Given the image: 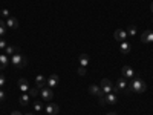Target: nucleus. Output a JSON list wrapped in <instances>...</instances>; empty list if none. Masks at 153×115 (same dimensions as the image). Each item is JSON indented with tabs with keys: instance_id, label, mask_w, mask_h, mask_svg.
<instances>
[{
	"instance_id": "obj_1",
	"label": "nucleus",
	"mask_w": 153,
	"mask_h": 115,
	"mask_svg": "<svg viewBox=\"0 0 153 115\" xmlns=\"http://www.w3.org/2000/svg\"><path fill=\"white\" fill-rule=\"evenodd\" d=\"M147 89V84L144 80L141 78H133L130 83H129V92H133V94H143L146 92Z\"/></svg>"
},
{
	"instance_id": "obj_2",
	"label": "nucleus",
	"mask_w": 153,
	"mask_h": 115,
	"mask_svg": "<svg viewBox=\"0 0 153 115\" xmlns=\"http://www.w3.org/2000/svg\"><path fill=\"white\" fill-rule=\"evenodd\" d=\"M11 63L14 65L16 68H19V69H23L25 66L28 65V58L25 57L23 54H14V55H11Z\"/></svg>"
},
{
	"instance_id": "obj_3",
	"label": "nucleus",
	"mask_w": 153,
	"mask_h": 115,
	"mask_svg": "<svg viewBox=\"0 0 153 115\" xmlns=\"http://www.w3.org/2000/svg\"><path fill=\"white\" fill-rule=\"evenodd\" d=\"M98 98H100V103H101V105H104V106H107V105H115V103L118 101V95H117V94H113V92H110V94H104V95H100Z\"/></svg>"
},
{
	"instance_id": "obj_4",
	"label": "nucleus",
	"mask_w": 153,
	"mask_h": 115,
	"mask_svg": "<svg viewBox=\"0 0 153 115\" xmlns=\"http://www.w3.org/2000/svg\"><path fill=\"white\" fill-rule=\"evenodd\" d=\"M126 87H127V78L121 77V78L117 81V84L113 86V94H120V92H126Z\"/></svg>"
},
{
	"instance_id": "obj_5",
	"label": "nucleus",
	"mask_w": 153,
	"mask_h": 115,
	"mask_svg": "<svg viewBox=\"0 0 153 115\" xmlns=\"http://www.w3.org/2000/svg\"><path fill=\"white\" fill-rule=\"evenodd\" d=\"M40 95H42V98H43V100H46V101H51V100H52V97H54L52 87L46 86V87L40 89Z\"/></svg>"
},
{
	"instance_id": "obj_6",
	"label": "nucleus",
	"mask_w": 153,
	"mask_h": 115,
	"mask_svg": "<svg viewBox=\"0 0 153 115\" xmlns=\"http://www.w3.org/2000/svg\"><path fill=\"white\" fill-rule=\"evenodd\" d=\"M100 87H101V91H103V94H110V92L113 91V84H112V83H110V80H107V78L101 80Z\"/></svg>"
},
{
	"instance_id": "obj_7",
	"label": "nucleus",
	"mask_w": 153,
	"mask_h": 115,
	"mask_svg": "<svg viewBox=\"0 0 153 115\" xmlns=\"http://www.w3.org/2000/svg\"><path fill=\"white\" fill-rule=\"evenodd\" d=\"M126 37H127V31L124 29H117L113 32V38L117 42H126Z\"/></svg>"
},
{
	"instance_id": "obj_8",
	"label": "nucleus",
	"mask_w": 153,
	"mask_h": 115,
	"mask_svg": "<svg viewBox=\"0 0 153 115\" xmlns=\"http://www.w3.org/2000/svg\"><path fill=\"white\" fill-rule=\"evenodd\" d=\"M141 42L143 43H153V31H144L141 34Z\"/></svg>"
},
{
	"instance_id": "obj_9",
	"label": "nucleus",
	"mask_w": 153,
	"mask_h": 115,
	"mask_svg": "<svg viewBox=\"0 0 153 115\" xmlns=\"http://www.w3.org/2000/svg\"><path fill=\"white\" fill-rule=\"evenodd\" d=\"M58 83H60V77H58L57 74H52V75H51L49 78L46 80V84H48L49 87H55Z\"/></svg>"
},
{
	"instance_id": "obj_10",
	"label": "nucleus",
	"mask_w": 153,
	"mask_h": 115,
	"mask_svg": "<svg viewBox=\"0 0 153 115\" xmlns=\"http://www.w3.org/2000/svg\"><path fill=\"white\" fill-rule=\"evenodd\" d=\"M89 94L91 95H95V97H100V95H104L103 91H101V87L98 84H92V86H89Z\"/></svg>"
},
{
	"instance_id": "obj_11",
	"label": "nucleus",
	"mask_w": 153,
	"mask_h": 115,
	"mask_svg": "<svg viewBox=\"0 0 153 115\" xmlns=\"http://www.w3.org/2000/svg\"><path fill=\"white\" fill-rule=\"evenodd\" d=\"M9 63H11V58H9L8 55H5V54H2V55H0V71L6 69Z\"/></svg>"
},
{
	"instance_id": "obj_12",
	"label": "nucleus",
	"mask_w": 153,
	"mask_h": 115,
	"mask_svg": "<svg viewBox=\"0 0 153 115\" xmlns=\"http://www.w3.org/2000/svg\"><path fill=\"white\" fill-rule=\"evenodd\" d=\"M29 101H31V98H29L28 92H22V94H20V97H19V103H20L22 106H28V105H29Z\"/></svg>"
},
{
	"instance_id": "obj_13",
	"label": "nucleus",
	"mask_w": 153,
	"mask_h": 115,
	"mask_svg": "<svg viewBox=\"0 0 153 115\" xmlns=\"http://www.w3.org/2000/svg\"><path fill=\"white\" fill-rule=\"evenodd\" d=\"M19 89L22 92H29V83L26 78H20L19 80Z\"/></svg>"
},
{
	"instance_id": "obj_14",
	"label": "nucleus",
	"mask_w": 153,
	"mask_h": 115,
	"mask_svg": "<svg viewBox=\"0 0 153 115\" xmlns=\"http://www.w3.org/2000/svg\"><path fill=\"white\" fill-rule=\"evenodd\" d=\"M123 77H124V78H133V77H135V71L130 66H124L123 68Z\"/></svg>"
},
{
	"instance_id": "obj_15",
	"label": "nucleus",
	"mask_w": 153,
	"mask_h": 115,
	"mask_svg": "<svg viewBox=\"0 0 153 115\" xmlns=\"http://www.w3.org/2000/svg\"><path fill=\"white\" fill-rule=\"evenodd\" d=\"M45 111L48 112V115H55V114H58V105L51 103V105H48V106L45 108Z\"/></svg>"
},
{
	"instance_id": "obj_16",
	"label": "nucleus",
	"mask_w": 153,
	"mask_h": 115,
	"mask_svg": "<svg viewBox=\"0 0 153 115\" xmlns=\"http://www.w3.org/2000/svg\"><path fill=\"white\" fill-rule=\"evenodd\" d=\"M6 26L11 28V29H17V28H19V20H17L16 17H8V20H6Z\"/></svg>"
},
{
	"instance_id": "obj_17",
	"label": "nucleus",
	"mask_w": 153,
	"mask_h": 115,
	"mask_svg": "<svg viewBox=\"0 0 153 115\" xmlns=\"http://www.w3.org/2000/svg\"><path fill=\"white\" fill-rule=\"evenodd\" d=\"M35 84H37L38 89L46 87V78H45L43 75H37V77H35Z\"/></svg>"
},
{
	"instance_id": "obj_18",
	"label": "nucleus",
	"mask_w": 153,
	"mask_h": 115,
	"mask_svg": "<svg viewBox=\"0 0 153 115\" xmlns=\"http://www.w3.org/2000/svg\"><path fill=\"white\" fill-rule=\"evenodd\" d=\"M120 51H121V54H129L130 51H132V45H130V43H127V42H121V45H120Z\"/></svg>"
},
{
	"instance_id": "obj_19",
	"label": "nucleus",
	"mask_w": 153,
	"mask_h": 115,
	"mask_svg": "<svg viewBox=\"0 0 153 115\" xmlns=\"http://www.w3.org/2000/svg\"><path fill=\"white\" fill-rule=\"evenodd\" d=\"M6 54L8 55H14V54H19L20 52V48L19 46H6Z\"/></svg>"
},
{
	"instance_id": "obj_20",
	"label": "nucleus",
	"mask_w": 153,
	"mask_h": 115,
	"mask_svg": "<svg viewBox=\"0 0 153 115\" xmlns=\"http://www.w3.org/2000/svg\"><path fill=\"white\" fill-rule=\"evenodd\" d=\"M89 65V55L87 54H81L80 55V66H87Z\"/></svg>"
},
{
	"instance_id": "obj_21",
	"label": "nucleus",
	"mask_w": 153,
	"mask_h": 115,
	"mask_svg": "<svg viewBox=\"0 0 153 115\" xmlns=\"http://www.w3.org/2000/svg\"><path fill=\"white\" fill-rule=\"evenodd\" d=\"M6 34V22L0 20V37H3Z\"/></svg>"
},
{
	"instance_id": "obj_22",
	"label": "nucleus",
	"mask_w": 153,
	"mask_h": 115,
	"mask_svg": "<svg viewBox=\"0 0 153 115\" xmlns=\"http://www.w3.org/2000/svg\"><path fill=\"white\" fill-rule=\"evenodd\" d=\"M127 35H136V26L135 25H130V26L127 28Z\"/></svg>"
},
{
	"instance_id": "obj_23",
	"label": "nucleus",
	"mask_w": 153,
	"mask_h": 115,
	"mask_svg": "<svg viewBox=\"0 0 153 115\" xmlns=\"http://www.w3.org/2000/svg\"><path fill=\"white\" fill-rule=\"evenodd\" d=\"M45 109V106L40 103V101H35V103H34V111L35 112H40V111H43Z\"/></svg>"
},
{
	"instance_id": "obj_24",
	"label": "nucleus",
	"mask_w": 153,
	"mask_h": 115,
	"mask_svg": "<svg viewBox=\"0 0 153 115\" xmlns=\"http://www.w3.org/2000/svg\"><path fill=\"white\" fill-rule=\"evenodd\" d=\"M29 95H31V97H37V95H38V87L29 89Z\"/></svg>"
},
{
	"instance_id": "obj_25",
	"label": "nucleus",
	"mask_w": 153,
	"mask_h": 115,
	"mask_svg": "<svg viewBox=\"0 0 153 115\" xmlns=\"http://www.w3.org/2000/svg\"><path fill=\"white\" fill-rule=\"evenodd\" d=\"M0 14H2V17H9V11L8 9H2V11H0Z\"/></svg>"
},
{
	"instance_id": "obj_26",
	"label": "nucleus",
	"mask_w": 153,
	"mask_h": 115,
	"mask_svg": "<svg viewBox=\"0 0 153 115\" xmlns=\"http://www.w3.org/2000/svg\"><path fill=\"white\" fill-rule=\"evenodd\" d=\"M8 45H6V42L3 40V38H0V49H5Z\"/></svg>"
},
{
	"instance_id": "obj_27",
	"label": "nucleus",
	"mask_w": 153,
	"mask_h": 115,
	"mask_svg": "<svg viewBox=\"0 0 153 115\" xmlns=\"http://www.w3.org/2000/svg\"><path fill=\"white\" fill-rule=\"evenodd\" d=\"M78 74H80V75H84V74H86V68H84V66H80V68H78Z\"/></svg>"
},
{
	"instance_id": "obj_28",
	"label": "nucleus",
	"mask_w": 153,
	"mask_h": 115,
	"mask_svg": "<svg viewBox=\"0 0 153 115\" xmlns=\"http://www.w3.org/2000/svg\"><path fill=\"white\" fill-rule=\"evenodd\" d=\"M3 84H5V77H3L2 74H0V87H2Z\"/></svg>"
},
{
	"instance_id": "obj_29",
	"label": "nucleus",
	"mask_w": 153,
	"mask_h": 115,
	"mask_svg": "<svg viewBox=\"0 0 153 115\" xmlns=\"http://www.w3.org/2000/svg\"><path fill=\"white\" fill-rule=\"evenodd\" d=\"M3 100H5V92H3V91H0V103H2Z\"/></svg>"
},
{
	"instance_id": "obj_30",
	"label": "nucleus",
	"mask_w": 153,
	"mask_h": 115,
	"mask_svg": "<svg viewBox=\"0 0 153 115\" xmlns=\"http://www.w3.org/2000/svg\"><path fill=\"white\" fill-rule=\"evenodd\" d=\"M11 115H22V114H20V112H19V111H14V112H12V114H11Z\"/></svg>"
},
{
	"instance_id": "obj_31",
	"label": "nucleus",
	"mask_w": 153,
	"mask_h": 115,
	"mask_svg": "<svg viewBox=\"0 0 153 115\" xmlns=\"http://www.w3.org/2000/svg\"><path fill=\"white\" fill-rule=\"evenodd\" d=\"M150 11H152V14H153V2H152V5H150Z\"/></svg>"
},
{
	"instance_id": "obj_32",
	"label": "nucleus",
	"mask_w": 153,
	"mask_h": 115,
	"mask_svg": "<svg viewBox=\"0 0 153 115\" xmlns=\"http://www.w3.org/2000/svg\"><path fill=\"white\" fill-rule=\"evenodd\" d=\"M107 115H117V114H115V112H109Z\"/></svg>"
},
{
	"instance_id": "obj_33",
	"label": "nucleus",
	"mask_w": 153,
	"mask_h": 115,
	"mask_svg": "<svg viewBox=\"0 0 153 115\" xmlns=\"http://www.w3.org/2000/svg\"><path fill=\"white\" fill-rule=\"evenodd\" d=\"M26 115H34V114H26Z\"/></svg>"
}]
</instances>
